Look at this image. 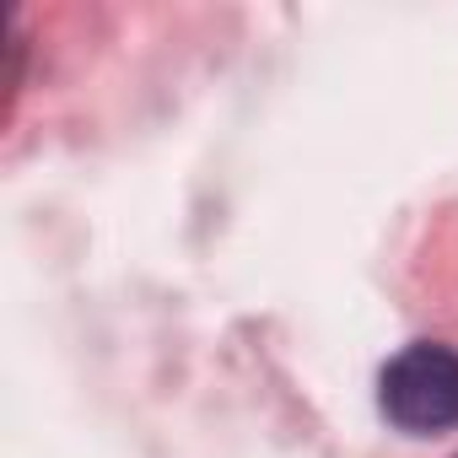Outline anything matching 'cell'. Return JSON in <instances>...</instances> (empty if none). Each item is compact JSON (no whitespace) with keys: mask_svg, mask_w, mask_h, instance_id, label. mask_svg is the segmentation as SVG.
Listing matches in <instances>:
<instances>
[{"mask_svg":"<svg viewBox=\"0 0 458 458\" xmlns=\"http://www.w3.org/2000/svg\"><path fill=\"white\" fill-rule=\"evenodd\" d=\"M377 404H383L388 426H399L410 437L458 426V351L437 345V340L404 345L377 377Z\"/></svg>","mask_w":458,"mask_h":458,"instance_id":"1","label":"cell"}]
</instances>
